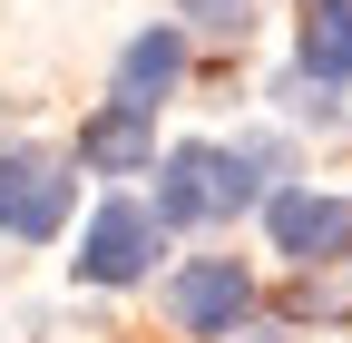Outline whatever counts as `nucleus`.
<instances>
[{
  "mask_svg": "<svg viewBox=\"0 0 352 343\" xmlns=\"http://www.w3.org/2000/svg\"><path fill=\"white\" fill-rule=\"evenodd\" d=\"M147 206H157V226L166 236H215V226H235V216H254L264 206V167L235 147V138H186V147H157V167H147Z\"/></svg>",
  "mask_w": 352,
  "mask_h": 343,
  "instance_id": "obj_1",
  "label": "nucleus"
},
{
  "mask_svg": "<svg viewBox=\"0 0 352 343\" xmlns=\"http://www.w3.org/2000/svg\"><path fill=\"white\" fill-rule=\"evenodd\" d=\"M69 226H78V157L39 147V138H10L0 147V236L59 245Z\"/></svg>",
  "mask_w": 352,
  "mask_h": 343,
  "instance_id": "obj_2",
  "label": "nucleus"
},
{
  "mask_svg": "<svg viewBox=\"0 0 352 343\" xmlns=\"http://www.w3.org/2000/svg\"><path fill=\"white\" fill-rule=\"evenodd\" d=\"M157 255H166L157 206L118 187V196L88 206V226H78V255H69V265H78L88 294H127V284H147V275H157Z\"/></svg>",
  "mask_w": 352,
  "mask_h": 343,
  "instance_id": "obj_3",
  "label": "nucleus"
},
{
  "mask_svg": "<svg viewBox=\"0 0 352 343\" xmlns=\"http://www.w3.org/2000/svg\"><path fill=\"white\" fill-rule=\"evenodd\" d=\"M254 304H264V284H254L245 255H186V265L166 275V324H176V333H196V343L245 333Z\"/></svg>",
  "mask_w": 352,
  "mask_h": 343,
  "instance_id": "obj_4",
  "label": "nucleus"
},
{
  "mask_svg": "<svg viewBox=\"0 0 352 343\" xmlns=\"http://www.w3.org/2000/svg\"><path fill=\"white\" fill-rule=\"evenodd\" d=\"M264 245L284 255V265L303 275V265H333V255H352V196H323V187H264Z\"/></svg>",
  "mask_w": 352,
  "mask_h": 343,
  "instance_id": "obj_5",
  "label": "nucleus"
},
{
  "mask_svg": "<svg viewBox=\"0 0 352 343\" xmlns=\"http://www.w3.org/2000/svg\"><path fill=\"white\" fill-rule=\"evenodd\" d=\"M186 59H196V39L176 30V20L138 30V39L118 50V69H108V98H127V108H166L176 89H186Z\"/></svg>",
  "mask_w": 352,
  "mask_h": 343,
  "instance_id": "obj_6",
  "label": "nucleus"
},
{
  "mask_svg": "<svg viewBox=\"0 0 352 343\" xmlns=\"http://www.w3.org/2000/svg\"><path fill=\"white\" fill-rule=\"evenodd\" d=\"M69 157H78V177H147V167H157V108L108 98V108L69 138Z\"/></svg>",
  "mask_w": 352,
  "mask_h": 343,
  "instance_id": "obj_7",
  "label": "nucleus"
},
{
  "mask_svg": "<svg viewBox=\"0 0 352 343\" xmlns=\"http://www.w3.org/2000/svg\"><path fill=\"white\" fill-rule=\"evenodd\" d=\"M294 69L323 79V89L352 79V0H303V20H294Z\"/></svg>",
  "mask_w": 352,
  "mask_h": 343,
  "instance_id": "obj_8",
  "label": "nucleus"
},
{
  "mask_svg": "<svg viewBox=\"0 0 352 343\" xmlns=\"http://www.w3.org/2000/svg\"><path fill=\"white\" fill-rule=\"evenodd\" d=\"M284 324H352V255L303 265V284L284 294Z\"/></svg>",
  "mask_w": 352,
  "mask_h": 343,
  "instance_id": "obj_9",
  "label": "nucleus"
},
{
  "mask_svg": "<svg viewBox=\"0 0 352 343\" xmlns=\"http://www.w3.org/2000/svg\"><path fill=\"white\" fill-rule=\"evenodd\" d=\"M254 0H186V39H245Z\"/></svg>",
  "mask_w": 352,
  "mask_h": 343,
  "instance_id": "obj_10",
  "label": "nucleus"
},
{
  "mask_svg": "<svg viewBox=\"0 0 352 343\" xmlns=\"http://www.w3.org/2000/svg\"><path fill=\"white\" fill-rule=\"evenodd\" d=\"M274 108H294L303 127H333V89H323V79H303V69L274 79Z\"/></svg>",
  "mask_w": 352,
  "mask_h": 343,
  "instance_id": "obj_11",
  "label": "nucleus"
}]
</instances>
